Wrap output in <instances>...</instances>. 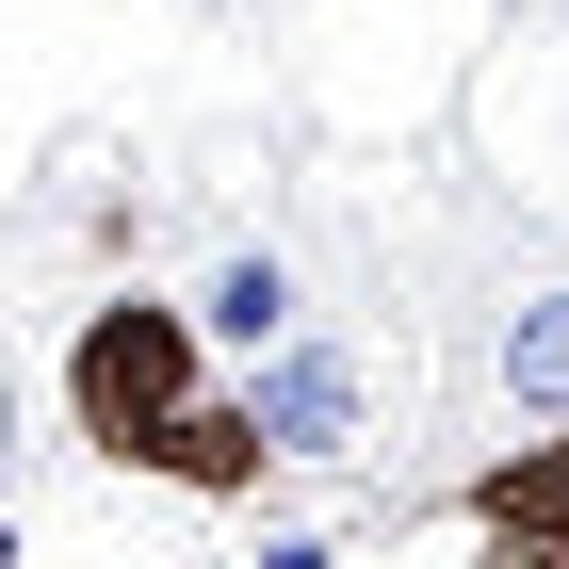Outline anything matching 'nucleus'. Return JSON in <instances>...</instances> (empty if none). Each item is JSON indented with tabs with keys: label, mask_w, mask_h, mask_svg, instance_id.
<instances>
[{
	"label": "nucleus",
	"mask_w": 569,
	"mask_h": 569,
	"mask_svg": "<svg viewBox=\"0 0 569 569\" xmlns=\"http://www.w3.org/2000/svg\"><path fill=\"white\" fill-rule=\"evenodd\" d=\"M488 407L569 423V277H521V293L488 309Z\"/></svg>",
	"instance_id": "obj_5"
},
{
	"label": "nucleus",
	"mask_w": 569,
	"mask_h": 569,
	"mask_svg": "<svg viewBox=\"0 0 569 569\" xmlns=\"http://www.w3.org/2000/svg\"><path fill=\"white\" fill-rule=\"evenodd\" d=\"M244 407H261V439L293 456V472H326V456H358V439H375V375H358V342H342V326L277 342L261 375H244Z\"/></svg>",
	"instance_id": "obj_2"
},
{
	"label": "nucleus",
	"mask_w": 569,
	"mask_h": 569,
	"mask_svg": "<svg viewBox=\"0 0 569 569\" xmlns=\"http://www.w3.org/2000/svg\"><path fill=\"white\" fill-rule=\"evenodd\" d=\"M196 17H212V33H277L293 0H196Z\"/></svg>",
	"instance_id": "obj_8"
},
{
	"label": "nucleus",
	"mask_w": 569,
	"mask_h": 569,
	"mask_svg": "<svg viewBox=\"0 0 569 569\" xmlns=\"http://www.w3.org/2000/svg\"><path fill=\"white\" fill-rule=\"evenodd\" d=\"M456 505H472V537H569V423L521 439V456H488Z\"/></svg>",
	"instance_id": "obj_6"
},
{
	"label": "nucleus",
	"mask_w": 569,
	"mask_h": 569,
	"mask_svg": "<svg viewBox=\"0 0 569 569\" xmlns=\"http://www.w3.org/2000/svg\"><path fill=\"white\" fill-rule=\"evenodd\" d=\"M472 569H569V537H488Z\"/></svg>",
	"instance_id": "obj_7"
},
{
	"label": "nucleus",
	"mask_w": 569,
	"mask_h": 569,
	"mask_svg": "<svg viewBox=\"0 0 569 569\" xmlns=\"http://www.w3.org/2000/svg\"><path fill=\"white\" fill-rule=\"evenodd\" d=\"M179 407H212V326H196V293H131L114 277L66 326V439H98L114 472H147V439Z\"/></svg>",
	"instance_id": "obj_1"
},
{
	"label": "nucleus",
	"mask_w": 569,
	"mask_h": 569,
	"mask_svg": "<svg viewBox=\"0 0 569 569\" xmlns=\"http://www.w3.org/2000/svg\"><path fill=\"white\" fill-rule=\"evenodd\" d=\"M261 569H342V553H326V537H261Z\"/></svg>",
	"instance_id": "obj_9"
},
{
	"label": "nucleus",
	"mask_w": 569,
	"mask_h": 569,
	"mask_svg": "<svg viewBox=\"0 0 569 569\" xmlns=\"http://www.w3.org/2000/svg\"><path fill=\"white\" fill-rule=\"evenodd\" d=\"M147 472H163V488H196V505H261L293 456L261 439V407H244V391H212V407H179V423L147 439Z\"/></svg>",
	"instance_id": "obj_4"
},
{
	"label": "nucleus",
	"mask_w": 569,
	"mask_h": 569,
	"mask_svg": "<svg viewBox=\"0 0 569 569\" xmlns=\"http://www.w3.org/2000/svg\"><path fill=\"white\" fill-rule=\"evenodd\" d=\"M196 326H212V358H244V375H261L277 342H309V277H293V244H212Z\"/></svg>",
	"instance_id": "obj_3"
}]
</instances>
